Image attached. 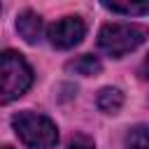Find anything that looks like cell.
Wrapping results in <instances>:
<instances>
[{"label":"cell","mask_w":149,"mask_h":149,"mask_svg":"<svg viewBox=\"0 0 149 149\" xmlns=\"http://www.w3.org/2000/svg\"><path fill=\"white\" fill-rule=\"evenodd\" d=\"M12 126L19 140L30 149H51L58 144V128L44 114H37L30 109L19 112L12 116Z\"/></svg>","instance_id":"6da1fadb"},{"label":"cell","mask_w":149,"mask_h":149,"mask_svg":"<svg viewBox=\"0 0 149 149\" xmlns=\"http://www.w3.org/2000/svg\"><path fill=\"white\" fill-rule=\"evenodd\" d=\"M33 84V70L26 58L12 49L0 56V100L7 105L14 98L23 95Z\"/></svg>","instance_id":"7a4b0ae2"},{"label":"cell","mask_w":149,"mask_h":149,"mask_svg":"<svg viewBox=\"0 0 149 149\" xmlns=\"http://www.w3.org/2000/svg\"><path fill=\"white\" fill-rule=\"evenodd\" d=\"M144 40L147 28L140 23H105L98 33V47L114 58L135 51Z\"/></svg>","instance_id":"3957f363"},{"label":"cell","mask_w":149,"mask_h":149,"mask_svg":"<svg viewBox=\"0 0 149 149\" xmlns=\"http://www.w3.org/2000/svg\"><path fill=\"white\" fill-rule=\"evenodd\" d=\"M84 35L86 23L81 21V16H65L47 28V37L56 49H72L84 40Z\"/></svg>","instance_id":"277c9868"},{"label":"cell","mask_w":149,"mask_h":149,"mask_svg":"<svg viewBox=\"0 0 149 149\" xmlns=\"http://www.w3.org/2000/svg\"><path fill=\"white\" fill-rule=\"evenodd\" d=\"M16 30H19V35H21L28 44H37V42L42 40L44 26H42V19H40L35 12L26 9V12H21L19 19H16Z\"/></svg>","instance_id":"5b68a950"},{"label":"cell","mask_w":149,"mask_h":149,"mask_svg":"<svg viewBox=\"0 0 149 149\" xmlns=\"http://www.w3.org/2000/svg\"><path fill=\"white\" fill-rule=\"evenodd\" d=\"M98 107L105 112V114H116L123 105V93L119 88H102L98 93Z\"/></svg>","instance_id":"8992f818"},{"label":"cell","mask_w":149,"mask_h":149,"mask_svg":"<svg viewBox=\"0 0 149 149\" xmlns=\"http://www.w3.org/2000/svg\"><path fill=\"white\" fill-rule=\"evenodd\" d=\"M68 70H72V72H77V74L88 77V74H98V72L102 70V65H100V61H98L95 56L84 54V56H79V58L70 61V63H68Z\"/></svg>","instance_id":"52a82bcc"},{"label":"cell","mask_w":149,"mask_h":149,"mask_svg":"<svg viewBox=\"0 0 149 149\" xmlns=\"http://www.w3.org/2000/svg\"><path fill=\"white\" fill-rule=\"evenodd\" d=\"M102 7L114 14H126V16L149 14V2H102Z\"/></svg>","instance_id":"ba28073f"},{"label":"cell","mask_w":149,"mask_h":149,"mask_svg":"<svg viewBox=\"0 0 149 149\" xmlns=\"http://www.w3.org/2000/svg\"><path fill=\"white\" fill-rule=\"evenodd\" d=\"M126 149H149V123L133 126L126 133Z\"/></svg>","instance_id":"9c48e42d"},{"label":"cell","mask_w":149,"mask_h":149,"mask_svg":"<svg viewBox=\"0 0 149 149\" xmlns=\"http://www.w3.org/2000/svg\"><path fill=\"white\" fill-rule=\"evenodd\" d=\"M68 149H95L93 147V140L91 137H86V135H74L72 140H70V144H68Z\"/></svg>","instance_id":"30bf717a"},{"label":"cell","mask_w":149,"mask_h":149,"mask_svg":"<svg viewBox=\"0 0 149 149\" xmlns=\"http://www.w3.org/2000/svg\"><path fill=\"white\" fill-rule=\"evenodd\" d=\"M140 72H142V77H144V79H149V54H147V58H144V63H142Z\"/></svg>","instance_id":"8fae6325"},{"label":"cell","mask_w":149,"mask_h":149,"mask_svg":"<svg viewBox=\"0 0 149 149\" xmlns=\"http://www.w3.org/2000/svg\"><path fill=\"white\" fill-rule=\"evenodd\" d=\"M2 149H9V147H2Z\"/></svg>","instance_id":"7c38bea8"}]
</instances>
